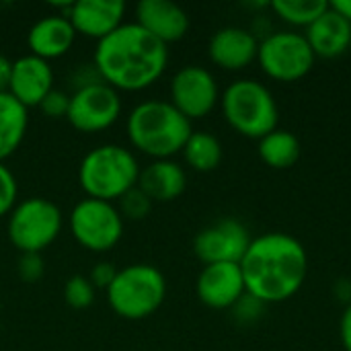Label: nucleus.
I'll use <instances>...</instances> for the list:
<instances>
[{
  "instance_id": "5701e85b",
  "label": "nucleus",
  "mask_w": 351,
  "mask_h": 351,
  "mask_svg": "<svg viewBox=\"0 0 351 351\" xmlns=\"http://www.w3.org/2000/svg\"><path fill=\"white\" fill-rule=\"evenodd\" d=\"M181 152L185 162L199 173H210L222 162V144L208 132H193Z\"/></svg>"
},
{
  "instance_id": "0eeeda50",
  "label": "nucleus",
  "mask_w": 351,
  "mask_h": 351,
  "mask_svg": "<svg viewBox=\"0 0 351 351\" xmlns=\"http://www.w3.org/2000/svg\"><path fill=\"white\" fill-rule=\"evenodd\" d=\"M60 208L45 197H29L19 202L8 214V241L21 253H41L62 230Z\"/></svg>"
},
{
  "instance_id": "9d476101",
  "label": "nucleus",
  "mask_w": 351,
  "mask_h": 351,
  "mask_svg": "<svg viewBox=\"0 0 351 351\" xmlns=\"http://www.w3.org/2000/svg\"><path fill=\"white\" fill-rule=\"evenodd\" d=\"M121 115V99L115 88L105 82L80 88L70 95L66 119L82 134H97L111 128Z\"/></svg>"
},
{
  "instance_id": "412c9836",
  "label": "nucleus",
  "mask_w": 351,
  "mask_h": 351,
  "mask_svg": "<svg viewBox=\"0 0 351 351\" xmlns=\"http://www.w3.org/2000/svg\"><path fill=\"white\" fill-rule=\"evenodd\" d=\"M29 125L27 107L21 105L10 93H0V162L12 156Z\"/></svg>"
},
{
  "instance_id": "6ab92c4d",
  "label": "nucleus",
  "mask_w": 351,
  "mask_h": 351,
  "mask_svg": "<svg viewBox=\"0 0 351 351\" xmlns=\"http://www.w3.org/2000/svg\"><path fill=\"white\" fill-rule=\"evenodd\" d=\"M306 41L315 53V58L333 60L346 53L351 45V23L346 21L337 10L329 8L306 27Z\"/></svg>"
},
{
  "instance_id": "6e6552de",
  "label": "nucleus",
  "mask_w": 351,
  "mask_h": 351,
  "mask_svg": "<svg viewBox=\"0 0 351 351\" xmlns=\"http://www.w3.org/2000/svg\"><path fill=\"white\" fill-rule=\"evenodd\" d=\"M70 232L74 241L93 253H107L123 237V218L111 202L84 197L70 212Z\"/></svg>"
},
{
  "instance_id": "ddd939ff",
  "label": "nucleus",
  "mask_w": 351,
  "mask_h": 351,
  "mask_svg": "<svg viewBox=\"0 0 351 351\" xmlns=\"http://www.w3.org/2000/svg\"><path fill=\"white\" fill-rule=\"evenodd\" d=\"M195 292L202 304L214 311L232 308L245 294V280L239 263H212L204 265L197 276Z\"/></svg>"
},
{
  "instance_id": "39448f33",
  "label": "nucleus",
  "mask_w": 351,
  "mask_h": 351,
  "mask_svg": "<svg viewBox=\"0 0 351 351\" xmlns=\"http://www.w3.org/2000/svg\"><path fill=\"white\" fill-rule=\"evenodd\" d=\"M111 311L128 321H142L154 315L167 296V280L154 265L134 263L117 269L115 280L105 290Z\"/></svg>"
},
{
  "instance_id": "c756f323",
  "label": "nucleus",
  "mask_w": 351,
  "mask_h": 351,
  "mask_svg": "<svg viewBox=\"0 0 351 351\" xmlns=\"http://www.w3.org/2000/svg\"><path fill=\"white\" fill-rule=\"evenodd\" d=\"M68 80H70L72 93H76V90H80V88H86V86H93V84L103 82V78L99 76V72H97L95 64H80V66H76V68L70 72Z\"/></svg>"
},
{
  "instance_id": "aec40b11",
  "label": "nucleus",
  "mask_w": 351,
  "mask_h": 351,
  "mask_svg": "<svg viewBox=\"0 0 351 351\" xmlns=\"http://www.w3.org/2000/svg\"><path fill=\"white\" fill-rule=\"evenodd\" d=\"M138 187L152 202H173L187 187V175L175 160H152L146 169H140Z\"/></svg>"
},
{
  "instance_id": "4be33fe9",
  "label": "nucleus",
  "mask_w": 351,
  "mask_h": 351,
  "mask_svg": "<svg viewBox=\"0 0 351 351\" xmlns=\"http://www.w3.org/2000/svg\"><path fill=\"white\" fill-rule=\"evenodd\" d=\"M259 158L278 171L284 169H292L302 154V146L300 140L288 132V130H274L271 134H267L265 138L259 140Z\"/></svg>"
},
{
  "instance_id": "c85d7f7f",
  "label": "nucleus",
  "mask_w": 351,
  "mask_h": 351,
  "mask_svg": "<svg viewBox=\"0 0 351 351\" xmlns=\"http://www.w3.org/2000/svg\"><path fill=\"white\" fill-rule=\"evenodd\" d=\"M68 107H70V95L64 93V90H49L45 95V99L39 103V111L45 115V117H51V119H62L68 115Z\"/></svg>"
},
{
  "instance_id": "f03ea898",
  "label": "nucleus",
  "mask_w": 351,
  "mask_h": 351,
  "mask_svg": "<svg viewBox=\"0 0 351 351\" xmlns=\"http://www.w3.org/2000/svg\"><path fill=\"white\" fill-rule=\"evenodd\" d=\"M239 265L247 294L263 304H276L292 298L304 286L308 255L298 239L267 232L251 241Z\"/></svg>"
},
{
  "instance_id": "20e7f679",
  "label": "nucleus",
  "mask_w": 351,
  "mask_h": 351,
  "mask_svg": "<svg viewBox=\"0 0 351 351\" xmlns=\"http://www.w3.org/2000/svg\"><path fill=\"white\" fill-rule=\"evenodd\" d=\"M140 165L132 150L117 144L93 148L78 167V183L93 199L117 202L123 193L138 185Z\"/></svg>"
},
{
  "instance_id": "7c9ffc66",
  "label": "nucleus",
  "mask_w": 351,
  "mask_h": 351,
  "mask_svg": "<svg viewBox=\"0 0 351 351\" xmlns=\"http://www.w3.org/2000/svg\"><path fill=\"white\" fill-rule=\"evenodd\" d=\"M115 276H117V269L111 263H97L90 269L88 280L95 286V290H107L111 286V282L115 280Z\"/></svg>"
},
{
  "instance_id": "a211bd4d",
  "label": "nucleus",
  "mask_w": 351,
  "mask_h": 351,
  "mask_svg": "<svg viewBox=\"0 0 351 351\" xmlns=\"http://www.w3.org/2000/svg\"><path fill=\"white\" fill-rule=\"evenodd\" d=\"M74 39H76V31L68 21V16L64 14L43 16L27 33V45L31 49V56H37L45 62L68 53Z\"/></svg>"
},
{
  "instance_id": "7ed1b4c3",
  "label": "nucleus",
  "mask_w": 351,
  "mask_h": 351,
  "mask_svg": "<svg viewBox=\"0 0 351 351\" xmlns=\"http://www.w3.org/2000/svg\"><path fill=\"white\" fill-rule=\"evenodd\" d=\"M125 132L136 150L154 160H167L183 150L193 128L171 101H142L130 111Z\"/></svg>"
},
{
  "instance_id": "bb28decb",
  "label": "nucleus",
  "mask_w": 351,
  "mask_h": 351,
  "mask_svg": "<svg viewBox=\"0 0 351 351\" xmlns=\"http://www.w3.org/2000/svg\"><path fill=\"white\" fill-rule=\"evenodd\" d=\"M16 195H19L16 179L12 171L4 162H0V218L12 212V208L16 206Z\"/></svg>"
},
{
  "instance_id": "b1692460",
  "label": "nucleus",
  "mask_w": 351,
  "mask_h": 351,
  "mask_svg": "<svg viewBox=\"0 0 351 351\" xmlns=\"http://www.w3.org/2000/svg\"><path fill=\"white\" fill-rule=\"evenodd\" d=\"M269 6L282 21L294 27H311L329 8V2L327 0H274Z\"/></svg>"
},
{
  "instance_id": "f3484780",
  "label": "nucleus",
  "mask_w": 351,
  "mask_h": 351,
  "mask_svg": "<svg viewBox=\"0 0 351 351\" xmlns=\"http://www.w3.org/2000/svg\"><path fill=\"white\" fill-rule=\"evenodd\" d=\"M259 41L255 35L241 27L218 29L208 45L210 60L222 70H243L257 60Z\"/></svg>"
},
{
  "instance_id": "72a5a7b5",
  "label": "nucleus",
  "mask_w": 351,
  "mask_h": 351,
  "mask_svg": "<svg viewBox=\"0 0 351 351\" xmlns=\"http://www.w3.org/2000/svg\"><path fill=\"white\" fill-rule=\"evenodd\" d=\"M329 4H331L333 10H337L346 21H350L351 23V0H333V2H329Z\"/></svg>"
},
{
  "instance_id": "cd10ccee",
  "label": "nucleus",
  "mask_w": 351,
  "mask_h": 351,
  "mask_svg": "<svg viewBox=\"0 0 351 351\" xmlns=\"http://www.w3.org/2000/svg\"><path fill=\"white\" fill-rule=\"evenodd\" d=\"M16 274L27 284L39 282L43 278V274H45L41 253H21V259L16 263Z\"/></svg>"
},
{
  "instance_id": "2f4dec72",
  "label": "nucleus",
  "mask_w": 351,
  "mask_h": 351,
  "mask_svg": "<svg viewBox=\"0 0 351 351\" xmlns=\"http://www.w3.org/2000/svg\"><path fill=\"white\" fill-rule=\"evenodd\" d=\"M10 76H12V62L0 53V93H8Z\"/></svg>"
},
{
  "instance_id": "f8f14e48",
  "label": "nucleus",
  "mask_w": 351,
  "mask_h": 351,
  "mask_svg": "<svg viewBox=\"0 0 351 351\" xmlns=\"http://www.w3.org/2000/svg\"><path fill=\"white\" fill-rule=\"evenodd\" d=\"M249 230L232 218L218 220L197 232L193 241V253L204 265L212 263H241L249 245Z\"/></svg>"
},
{
  "instance_id": "9b49d317",
  "label": "nucleus",
  "mask_w": 351,
  "mask_h": 351,
  "mask_svg": "<svg viewBox=\"0 0 351 351\" xmlns=\"http://www.w3.org/2000/svg\"><path fill=\"white\" fill-rule=\"evenodd\" d=\"M220 99L214 74L202 66H185L171 80V105L189 121L210 115Z\"/></svg>"
},
{
  "instance_id": "1a4fd4ad",
  "label": "nucleus",
  "mask_w": 351,
  "mask_h": 351,
  "mask_svg": "<svg viewBox=\"0 0 351 351\" xmlns=\"http://www.w3.org/2000/svg\"><path fill=\"white\" fill-rule=\"evenodd\" d=\"M257 62L269 78L296 82L313 70L315 53L304 35L278 31L259 43Z\"/></svg>"
},
{
  "instance_id": "dca6fc26",
  "label": "nucleus",
  "mask_w": 351,
  "mask_h": 351,
  "mask_svg": "<svg viewBox=\"0 0 351 351\" xmlns=\"http://www.w3.org/2000/svg\"><path fill=\"white\" fill-rule=\"evenodd\" d=\"M136 23L165 45L183 39L189 31L187 12L171 0H140Z\"/></svg>"
},
{
  "instance_id": "393cba45",
  "label": "nucleus",
  "mask_w": 351,
  "mask_h": 351,
  "mask_svg": "<svg viewBox=\"0 0 351 351\" xmlns=\"http://www.w3.org/2000/svg\"><path fill=\"white\" fill-rule=\"evenodd\" d=\"M95 286L84 276H72L64 286V300L76 311H84L95 302Z\"/></svg>"
},
{
  "instance_id": "423d86ee",
  "label": "nucleus",
  "mask_w": 351,
  "mask_h": 351,
  "mask_svg": "<svg viewBox=\"0 0 351 351\" xmlns=\"http://www.w3.org/2000/svg\"><path fill=\"white\" fill-rule=\"evenodd\" d=\"M222 113L228 125L245 138L261 140L278 130V105L267 86L243 78L222 95Z\"/></svg>"
},
{
  "instance_id": "a878e982",
  "label": "nucleus",
  "mask_w": 351,
  "mask_h": 351,
  "mask_svg": "<svg viewBox=\"0 0 351 351\" xmlns=\"http://www.w3.org/2000/svg\"><path fill=\"white\" fill-rule=\"evenodd\" d=\"M117 210L121 214V218H130V220H142L150 214L152 210V199L136 185L132 187L128 193H123L117 199Z\"/></svg>"
},
{
  "instance_id": "473e14b6",
  "label": "nucleus",
  "mask_w": 351,
  "mask_h": 351,
  "mask_svg": "<svg viewBox=\"0 0 351 351\" xmlns=\"http://www.w3.org/2000/svg\"><path fill=\"white\" fill-rule=\"evenodd\" d=\"M339 333H341V343H343L346 351H351V302L341 317V331Z\"/></svg>"
},
{
  "instance_id": "f257e3e1",
  "label": "nucleus",
  "mask_w": 351,
  "mask_h": 351,
  "mask_svg": "<svg viewBox=\"0 0 351 351\" xmlns=\"http://www.w3.org/2000/svg\"><path fill=\"white\" fill-rule=\"evenodd\" d=\"M93 64L103 82L117 93H138L152 86L165 74L169 45L138 23H123L97 43Z\"/></svg>"
},
{
  "instance_id": "2eb2a0df",
  "label": "nucleus",
  "mask_w": 351,
  "mask_h": 351,
  "mask_svg": "<svg viewBox=\"0 0 351 351\" xmlns=\"http://www.w3.org/2000/svg\"><path fill=\"white\" fill-rule=\"evenodd\" d=\"M53 90V70L49 62L37 56H23L12 62L8 93L27 109L39 107L45 95Z\"/></svg>"
},
{
  "instance_id": "4468645a",
  "label": "nucleus",
  "mask_w": 351,
  "mask_h": 351,
  "mask_svg": "<svg viewBox=\"0 0 351 351\" xmlns=\"http://www.w3.org/2000/svg\"><path fill=\"white\" fill-rule=\"evenodd\" d=\"M64 16H68L76 33L99 43L123 25L125 4L121 0H76L66 6Z\"/></svg>"
}]
</instances>
